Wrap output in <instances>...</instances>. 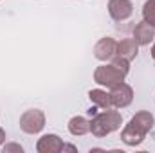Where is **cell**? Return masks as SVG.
<instances>
[{"instance_id":"1","label":"cell","mask_w":155,"mask_h":153,"mask_svg":"<svg viewBox=\"0 0 155 153\" xmlns=\"http://www.w3.org/2000/svg\"><path fill=\"white\" fill-rule=\"evenodd\" d=\"M152 36H153V31H152V27H150V25H146V31H143V25H139V27H137V38L141 40L143 43H146L148 38L152 40Z\"/></svg>"},{"instance_id":"2","label":"cell","mask_w":155,"mask_h":153,"mask_svg":"<svg viewBox=\"0 0 155 153\" xmlns=\"http://www.w3.org/2000/svg\"><path fill=\"white\" fill-rule=\"evenodd\" d=\"M119 50H124V52L128 54V58H132V56H135V52H137V45L132 43V41H123V43L119 45Z\"/></svg>"},{"instance_id":"3","label":"cell","mask_w":155,"mask_h":153,"mask_svg":"<svg viewBox=\"0 0 155 153\" xmlns=\"http://www.w3.org/2000/svg\"><path fill=\"white\" fill-rule=\"evenodd\" d=\"M144 15H146V18H148L150 22H153L155 24V5L152 4V0L144 5Z\"/></svg>"}]
</instances>
